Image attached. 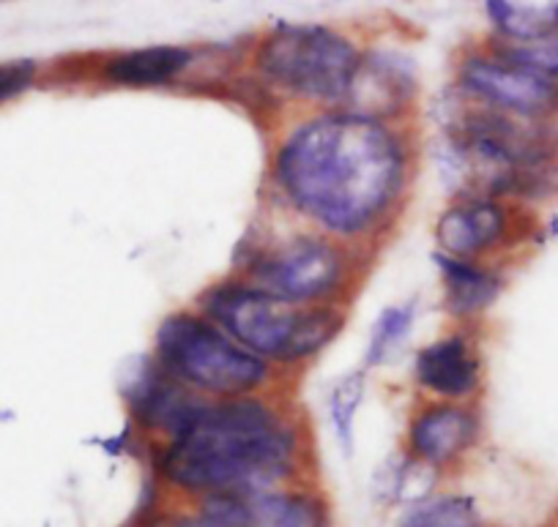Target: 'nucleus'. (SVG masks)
Returning <instances> with one entry per match:
<instances>
[{"instance_id": "1", "label": "nucleus", "mask_w": 558, "mask_h": 527, "mask_svg": "<svg viewBox=\"0 0 558 527\" xmlns=\"http://www.w3.org/2000/svg\"><path fill=\"white\" fill-rule=\"evenodd\" d=\"M405 179L400 137L375 118L331 112L299 126L277 154L288 200L337 235H362L389 211Z\"/></svg>"}, {"instance_id": "2", "label": "nucleus", "mask_w": 558, "mask_h": 527, "mask_svg": "<svg viewBox=\"0 0 558 527\" xmlns=\"http://www.w3.org/2000/svg\"><path fill=\"white\" fill-rule=\"evenodd\" d=\"M296 462V432L260 400L203 405L173 434L162 470L184 492L244 494L274 489Z\"/></svg>"}, {"instance_id": "3", "label": "nucleus", "mask_w": 558, "mask_h": 527, "mask_svg": "<svg viewBox=\"0 0 558 527\" xmlns=\"http://www.w3.org/2000/svg\"><path fill=\"white\" fill-rule=\"evenodd\" d=\"M214 326L260 361L293 364L315 356L342 328V315L324 306H302L255 284L225 282L203 295Z\"/></svg>"}, {"instance_id": "4", "label": "nucleus", "mask_w": 558, "mask_h": 527, "mask_svg": "<svg viewBox=\"0 0 558 527\" xmlns=\"http://www.w3.org/2000/svg\"><path fill=\"white\" fill-rule=\"evenodd\" d=\"M157 356L170 378L217 396L250 394L268 378L266 361L246 353L222 328L186 311L162 320Z\"/></svg>"}, {"instance_id": "5", "label": "nucleus", "mask_w": 558, "mask_h": 527, "mask_svg": "<svg viewBox=\"0 0 558 527\" xmlns=\"http://www.w3.org/2000/svg\"><path fill=\"white\" fill-rule=\"evenodd\" d=\"M359 61L356 47L324 25H279L257 50L268 83L315 101H345Z\"/></svg>"}, {"instance_id": "6", "label": "nucleus", "mask_w": 558, "mask_h": 527, "mask_svg": "<svg viewBox=\"0 0 558 527\" xmlns=\"http://www.w3.org/2000/svg\"><path fill=\"white\" fill-rule=\"evenodd\" d=\"M342 273L340 252L320 238L293 241L252 268L255 287L302 306L335 293Z\"/></svg>"}, {"instance_id": "7", "label": "nucleus", "mask_w": 558, "mask_h": 527, "mask_svg": "<svg viewBox=\"0 0 558 527\" xmlns=\"http://www.w3.org/2000/svg\"><path fill=\"white\" fill-rule=\"evenodd\" d=\"M460 85L482 105L507 112V115L525 118V121L558 112L556 79H547L512 63L471 58L460 69Z\"/></svg>"}, {"instance_id": "8", "label": "nucleus", "mask_w": 558, "mask_h": 527, "mask_svg": "<svg viewBox=\"0 0 558 527\" xmlns=\"http://www.w3.org/2000/svg\"><path fill=\"white\" fill-rule=\"evenodd\" d=\"M201 516L217 527H331L329 508L302 489H260L203 498Z\"/></svg>"}, {"instance_id": "9", "label": "nucleus", "mask_w": 558, "mask_h": 527, "mask_svg": "<svg viewBox=\"0 0 558 527\" xmlns=\"http://www.w3.org/2000/svg\"><path fill=\"white\" fill-rule=\"evenodd\" d=\"M507 233V211L496 200L471 197L449 208L436 228V241L447 257L469 260V257L496 246Z\"/></svg>"}, {"instance_id": "10", "label": "nucleus", "mask_w": 558, "mask_h": 527, "mask_svg": "<svg viewBox=\"0 0 558 527\" xmlns=\"http://www.w3.org/2000/svg\"><path fill=\"white\" fill-rule=\"evenodd\" d=\"M476 438V418L458 405H430L413 418L408 443L413 456L430 467L452 462Z\"/></svg>"}, {"instance_id": "11", "label": "nucleus", "mask_w": 558, "mask_h": 527, "mask_svg": "<svg viewBox=\"0 0 558 527\" xmlns=\"http://www.w3.org/2000/svg\"><path fill=\"white\" fill-rule=\"evenodd\" d=\"M416 380L433 394L460 400L480 385V358L463 336L438 339L416 356Z\"/></svg>"}, {"instance_id": "12", "label": "nucleus", "mask_w": 558, "mask_h": 527, "mask_svg": "<svg viewBox=\"0 0 558 527\" xmlns=\"http://www.w3.org/2000/svg\"><path fill=\"white\" fill-rule=\"evenodd\" d=\"M413 90V77L408 66H402L391 56H369L359 61L356 77H353L348 99L359 107L356 115H367L380 121V115H389L391 110L402 105Z\"/></svg>"}, {"instance_id": "13", "label": "nucleus", "mask_w": 558, "mask_h": 527, "mask_svg": "<svg viewBox=\"0 0 558 527\" xmlns=\"http://www.w3.org/2000/svg\"><path fill=\"white\" fill-rule=\"evenodd\" d=\"M192 63V52L184 47H146L112 56L105 66V77L118 85H162L179 77Z\"/></svg>"}, {"instance_id": "14", "label": "nucleus", "mask_w": 558, "mask_h": 527, "mask_svg": "<svg viewBox=\"0 0 558 527\" xmlns=\"http://www.w3.org/2000/svg\"><path fill=\"white\" fill-rule=\"evenodd\" d=\"M436 262L441 266L444 284H447V304L452 315H476L485 306H490L498 295L501 284L485 268L447 255H436Z\"/></svg>"}, {"instance_id": "15", "label": "nucleus", "mask_w": 558, "mask_h": 527, "mask_svg": "<svg viewBox=\"0 0 558 527\" xmlns=\"http://www.w3.org/2000/svg\"><path fill=\"white\" fill-rule=\"evenodd\" d=\"M493 25L518 45L550 39L558 30V3H487Z\"/></svg>"}, {"instance_id": "16", "label": "nucleus", "mask_w": 558, "mask_h": 527, "mask_svg": "<svg viewBox=\"0 0 558 527\" xmlns=\"http://www.w3.org/2000/svg\"><path fill=\"white\" fill-rule=\"evenodd\" d=\"M397 527H490L480 505L465 494H438L411 505Z\"/></svg>"}, {"instance_id": "17", "label": "nucleus", "mask_w": 558, "mask_h": 527, "mask_svg": "<svg viewBox=\"0 0 558 527\" xmlns=\"http://www.w3.org/2000/svg\"><path fill=\"white\" fill-rule=\"evenodd\" d=\"M413 326V306H391L384 315L378 317V322L373 326V336L367 344V364L369 367H378V364L389 361L391 353L405 342L408 331Z\"/></svg>"}, {"instance_id": "18", "label": "nucleus", "mask_w": 558, "mask_h": 527, "mask_svg": "<svg viewBox=\"0 0 558 527\" xmlns=\"http://www.w3.org/2000/svg\"><path fill=\"white\" fill-rule=\"evenodd\" d=\"M362 396H364L362 372H353V375H345V378H340L329 394L331 424H335V432L337 438H340L342 451H348V454L353 451V418H356L359 405H362Z\"/></svg>"}, {"instance_id": "19", "label": "nucleus", "mask_w": 558, "mask_h": 527, "mask_svg": "<svg viewBox=\"0 0 558 527\" xmlns=\"http://www.w3.org/2000/svg\"><path fill=\"white\" fill-rule=\"evenodd\" d=\"M498 58L512 66L531 69V72L542 74L547 79L558 77V36L550 39L534 41V45H504L498 50Z\"/></svg>"}, {"instance_id": "20", "label": "nucleus", "mask_w": 558, "mask_h": 527, "mask_svg": "<svg viewBox=\"0 0 558 527\" xmlns=\"http://www.w3.org/2000/svg\"><path fill=\"white\" fill-rule=\"evenodd\" d=\"M31 79H34V63H0V101H9L17 94H23L31 85Z\"/></svg>"}, {"instance_id": "21", "label": "nucleus", "mask_w": 558, "mask_h": 527, "mask_svg": "<svg viewBox=\"0 0 558 527\" xmlns=\"http://www.w3.org/2000/svg\"><path fill=\"white\" fill-rule=\"evenodd\" d=\"M170 527H217V525H211V522L203 519L201 514H195V516H179V519L170 522Z\"/></svg>"}]
</instances>
